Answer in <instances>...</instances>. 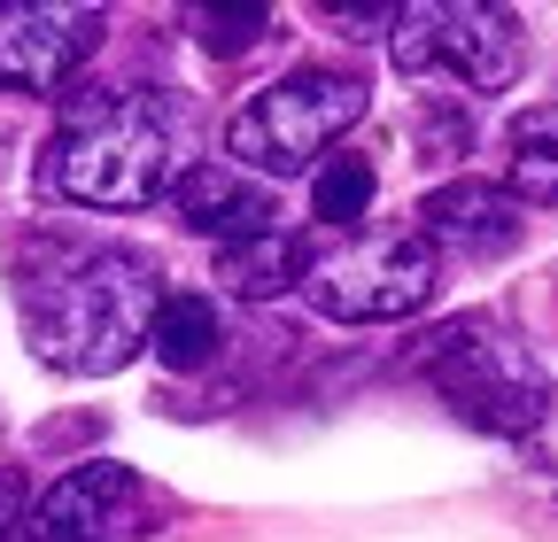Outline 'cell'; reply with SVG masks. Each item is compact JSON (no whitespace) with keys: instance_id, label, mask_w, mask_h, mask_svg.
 Segmentation results:
<instances>
[{"instance_id":"ba28073f","label":"cell","mask_w":558,"mask_h":542,"mask_svg":"<svg viewBox=\"0 0 558 542\" xmlns=\"http://www.w3.org/2000/svg\"><path fill=\"white\" fill-rule=\"evenodd\" d=\"M32 542H124L140 527V481L132 465H78L32 504Z\"/></svg>"},{"instance_id":"6da1fadb","label":"cell","mask_w":558,"mask_h":542,"mask_svg":"<svg viewBox=\"0 0 558 542\" xmlns=\"http://www.w3.org/2000/svg\"><path fill=\"white\" fill-rule=\"evenodd\" d=\"M179 132H186V109L163 94H132V86L78 94L62 109V132L47 140L39 178L78 210H140L171 186Z\"/></svg>"},{"instance_id":"5bb4252c","label":"cell","mask_w":558,"mask_h":542,"mask_svg":"<svg viewBox=\"0 0 558 542\" xmlns=\"http://www.w3.org/2000/svg\"><path fill=\"white\" fill-rule=\"evenodd\" d=\"M365 201H373V163H365V156H326L318 194H311V218H318L326 233H357Z\"/></svg>"},{"instance_id":"4fadbf2b","label":"cell","mask_w":558,"mask_h":542,"mask_svg":"<svg viewBox=\"0 0 558 542\" xmlns=\"http://www.w3.org/2000/svg\"><path fill=\"white\" fill-rule=\"evenodd\" d=\"M148 342L163 349V365H209L218 357V310H209L202 295H163Z\"/></svg>"},{"instance_id":"8fae6325","label":"cell","mask_w":558,"mask_h":542,"mask_svg":"<svg viewBox=\"0 0 558 542\" xmlns=\"http://www.w3.org/2000/svg\"><path fill=\"white\" fill-rule=\"evenodd\" d=\"M218 280H226L241 303H271L279 287H295V280H303V241H288V233L233 241V248L218 256Z\"/></svg>"},{"instance_id":"9a60e30c","label":"cell","mask_w":558,"mask_h":542,"mask_svg":"<svg viewBox=\"0 0 558 542\" xmlns=\"http://www.w3.org/2000/svg\"><path fill=\"white\" fill-rule=\"evenodd\" d=\"M194 39L218 54H241L264 39V9H194Z\"/></svg>"},{"instance_id":"7c38bea8","label":"cell","mask_w":558,"mask_h":542,"mask_svg":"<svg viewBox=\"0 0 558 542\" xmlns=\"http://www.w3.org/2000/svg\"><path fill=\"white\" fill-rule=\"evenodd\" d=\"M505 156H512V201H558V109H527Z\"/></svg>"},{"instance_id":"5b68a950","label":"cell","mask_w":558,"mask_h":542,"mask_svg":"<svg viewBox=\"0 0 558 542\" xmlns=\"http://www.w3.org/2000/svg\"><path fill=\"white\" fill-rule=\"evenodd\" d=\"M357 116H365V78H349V71H295V78L264 86V94L226 124V148H233L248 171H264V178H295V171H311Z\"/></svg>"},{"instance_id":"8992f818","label":"cell","mask_w":558,"mask_h":542,"mask_svg":"<svg viewBox=\"0 0 558 542\" xmlns=\"http://www.w3.org/2000/svg\"><path fill=\"white\" fill-rule=\"evenodd\" d=\"M396 71H450L481 94H497L520 78V16L512 9H488V0H427V9H396L388 32Z\"/></svg>"},{"instance_id":"3957f363","label":"cell","mask_w":558,"mask_h":542,"mask_svg":"<svg viewBox=\"0 0 558 542\" xmlns=\"http://www.w3.org/2000/svg\"><path fill=\"white\" fill-rule=\"evenodd\" d=\"M427 387L481 434H535L550 419V372L527 357V342L505 318H450L418 349Z\"/></svg>"},{"instance_id":"277c9868","label":"cell","mask_w":558,"mask_h":542,"mask_svg":"<svg viewBox=\"0 0 558 542\" xmlns=\"http://www.w3.org/2000/svg\"><path fill=\"white\" fill-rule=\"evenodd\" d=\"M442 280V256L427 233H333L326 248H303V287L341 325H388L427 310Z\"/></svg>"},{"instance_id":"52a82bcc","label":"cell","mask_w":558,"mask_h":542,"mask_svg":"<svg viewBox=\"0 0 558 542\" xmlns=\"http://www.w3.org/2000/svg\"><path fill=\"white\" fill-rule=\"evenodd\" d=\"M101 47V9H54V0H9L0 9V86L9 94H62L70 71Z\"/></svg>"},{"instance_id":"30bf717a","label":"cell","mask_w":558,"mask_h":542,"mask_svg":"<svg viewBox=\"0 0 558 542\" xmlns=\"http://www.w3.org/2000/svg\"><path fill=\"white\" fill-rule=\"evenodd\" d=\"M171 201H179V218H186L194 233H218L226 248L271 233V201H264V186H248V178L226 171V163H186L179 186H171Z\"/></svg>"},{"instance_id":"7a4b0ae2","label":"cell","mask_w":558,"mask_h":542,"mask_svg":"<svg viewBox=\"0 0 558 542\" xmlns=\"http://www.w3.org/2000/svg\"><path fill=\"white\" fill-rule=\"evenodd\" d=\"M156 263L132 256V248H94L78 263H62L54 280L24 287V325H32V349L54 372H117L132 365V349H148V325H156Z\"/></svg>"},{"instance_id":"2e32d148","label":"cell","mask_w":558,"mask_h":542,"mask_svg":"<svg viewBox=\"0 0 558 542\" xmlns=\"http://www.w3.org/2000/svg\"><path fill=\"white\" fill-rule=\"evenodd\" d=\"M9 527H24V481L16 465H0V542H9Z\"/></svg>"},{"instance_id":"9c48e42d","label":"cell","mask_w":558,"mask_h":542,"mask_svg":"<svg viewBox=\"0 0 558 542\" xmlns=\"http://www.w3.org/2000/svg\"><path fill=\"white\" fill-rule=\"evenodd\" d=\"M418 233H427V248H450V256H505L520 248V201L488 178H450L418 201Z\"/></svg>"}]
</instances>
